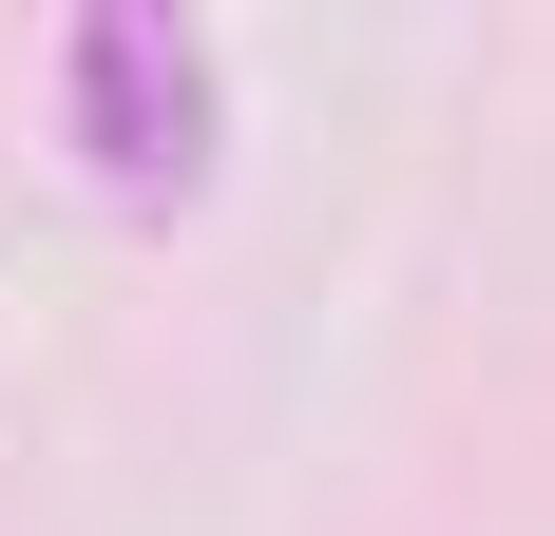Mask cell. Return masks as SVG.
<instances>
[{"label": "cell", "instance_id": "1", "mask_svg": "<svg viewBox=\"0 0 555 536\" xmlns=\"http://www.w3.org/2000/svg\"><path fill=\"white\" fill-rule=\"evenodd\" d=\"M57 97H77V154L115 173V192H192L230 135V77L192 20H154V0H115V20H77L57 39Z\"/></svg>", "mask_w": 555, "mask_h": 536}]
</instances>
